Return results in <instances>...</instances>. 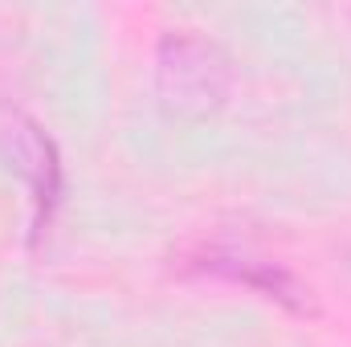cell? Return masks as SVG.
I'll list each match as a JSON object with an SVG mask.
<instances>
[{
    "instance_id": "obj_1",
    "label": "cell",
    "mask_w": 351,
    "mask_h": 347,
    "mask_svg": "<svg viewBox=\"0 0 351 347\" xmlns=\"http://www.w3.org/2000/svg\"><path fill=\"white\" fill-rule=\"evenodd\" d=\"M156 78L164 102L188 115H204L221 106L229 90V62L213 41H200L192 33H168L160 41Z\"/></svg>"
},
{
    "instance_id": "obj_2",
    "label": "cell",
    "mask_w": 351,
    "mask_h": 347,
    "mask_svg": "<svg viewBox=\"0 0 351 347\" xmlns=\"http://www.w3.org/2000/svg\"><path fill=\"white\" fill-rule=\"evenodd\" d=\"M25 152H16V160H49L53 156V147H49V139L37 131V127H25ZM53 184H58V164H45L41 172H37V192H41V200H49L53 196Z\"/></svg>"
}]
</instances>
